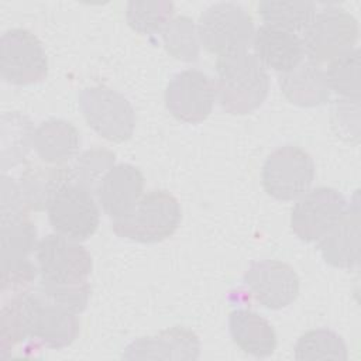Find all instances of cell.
Returning <instances> with one entry per match:
<instances>
[{"instance_id":"6da1fadb","label":"cell","mask_w":361,"mask_h":361,"mask_svg":"<svg viewBox=\"0 0 361 361\" xmlns=\"http://www.w3.org/2000/svg\"><path fill=\"white\" fill-rule=\"evenodd\" d=\"M216 73V99L226 113L248 114L265 102L269 76L255 55L241 52L219 56Z\"/></svg>"},{"instance_id":"7a4b0ae2","label":"cell","mask_w":361,"mask_h":361,"mask_svg":"<svg viewBox=\"0 0 361 361\" xmlns=\"http://www.w3.org/2000/svg\"><path fill=\"white\" fill-rule=\"evenodd\" d=\"M180 221L182 210L178 199L166 190H151L128 216L114 220L111 228L121 238L152 244L169 238Z\"/></svg>"},{"instance_id":"3957f363","label":"cell","mask_w":361,"mask_h":361,"mask_svg":"<svg viewBox=\"0 0 361 361\" xmlns=\"http://www.w3.org/2000/svg\"><path fill=\"white\" fill-rule=\"evenodd\" d=\"M37 228L28 216L1 221V295L6 298L28 292L35 281L37 264L30 255L37 251Z\"/></svg>"},{"instance_id":"277c9868","label":"cell","mask_w":361,"mask_h":361,"mask_svg":"<svg viewBox=\"0 0 361 361\" xmlns=\"http://www.w3.org/2000/svg\"><path fill=\"white\" fill-rule=\"evenodd\" d=\"M254 32L251 16L237 3H216L202 13L197 23L200 45L217 58L248 52Z\"/></svg>"},{"instance_id":"5b68a950","label":"cell","mask_w":361,"mask_h":361,"mask_svg":"<svg viewBox=\"0 0 361 361\" xmlns=\"http://www.w3.org/2000/svg\"><path fill=\"white\" fill-rule=\"evenodd\" d=\"M355 17L338 7H327L313 17L302 32L305 56L314 65L331 62L353 51L358 39Z\"/></svg>"},{"instance_id":"8992f818","label":"cell","mask_w":361,"mask_h":361,"mask_svg":"<svg viewBox=\"0 0 361 361\" xmlns=\"http://www.w3.org/2000/svg\"><path fill=\"white\" fill-rule=\"evenodd\" d=\"M23 309L27 337L47 348L68 347L79 336L78 314L38 289L23 293Z\"/></svg>"},{"instance_id":"52a82bcc","label":"cell","mask_w":361,"mask_h":361,"mask_svg":"<svg viewBox=\"0 0 361 361\" xmlns=\"http://www.w3.org/2000/svg\"><path fill=\"white\" fill-rule=\"evenodd\" d=\"M79 107L87 126L111 142H124L135 128L131 103L107 86L85 87L79 93Z\"/></svg>"},{"instance_id":"ba28073f","label":"cell","mask_w":361,"mask_h":361,"mask_svg":"<svg viewBox=\"0 0 361 361\" xmlns=\"http://www.w3.org/2000/svg\"><path fill=\"white\" fill-rule=\"evenodd\" d=\"M314 172L313 158L305 149L283 145L267 157L261 172L262 188L276 200H296L310 189Z\"/></svg>"},{"instance_id":"9c48e42d","label":"cell","mask_w":361,"mask_h":361,"mask_svg":"<svg viewBox=\"0 0 361 361\" xmlns=\"http://www.w3.org/2000/svg\"><path fill=\"white\" fill-rule=\"evenodd\" d=\"M47 213L55 233L76 241L92 237L100 223V210L93 193L75 182H68L56 190Z\"/></svg>"},{"instance_id":"30bf717a","label":"cell","mask_w":361,"mask_h":361,"mask_svg":"<svg viewBox=\"0 0 361 361\" xmlns=\"http://www.w3.org/2000/svg\"><path fill=\"white\" fill-rule=\"evenodd\" d=\"M35 261L41 281L52 283L86 282L93 267L90 252L80 241L58 233L38 241Z\"/></svg>"},{"instance_id":"8fae6325","label":"cell","mask_w":361,"mask_h":361,"mask_svg":"<svg viewBox=\"0 0 361 361\" xmlns=\"http://www.w3.org/2000/svg\"><path fill=\"white\" fill-rule=\"evenodd\" d=\"M0 72L4 82L17 86L44 80L48 58L41 41L28 30H7L0 39Z\"/></svg>"},{"instance_id":"7c38bea8","label":"cell","mask_w":361,"mask_h":361,"mask_svg":"<svg viewBox=\"0 0 361 361\" xmlns=\"http://www.w3.org/2000/svg\"><path fill=\"white\" fill-rule=\"evenodd\" d=\"M348 209L345 197L333 188H314L302 195L290 212V228L306 243L319 241Z\"/></svg>"},{"instance_id":"4fadbf2b","label":"cell","mask_w":361,"mask_h":361,"mask_svg":"<svg viewBox=\"0 0 361 361\" xmlns=\"http://www.w3.org/2000/svg\"><path fill=\"white\" fill-rule=\"evenodd\" d=\"M216 102L214 82L199 69H185L172 76L165 89V106L179 121L197 124L206 120Z\"/></svg>"},{"instance_id":"5bb4252c","label":"cell","mask_w":361,"mask_h":361,"mask_svg":"<svg viewBox=\"0 0 361 361\" xmlns=\"http://www.w3.org/2000/svg\"><path fill=\"white\" fill-rule=\"evenodd\" d=\"M299 276L295 269L278 259L255 261L244 274V283L254 299L264 307H288L299 295Z\"/></svg>"},{"instance_id":"9a60e30c","label":"cell","mask_w":361,"mask_h":361,"mask_svg":"<svg viewBox=\"0 0 361 361\" xmlns=\"http://www.w3.org/2000/svg\"><path fill=\"white\" fill-rule=\"evenodd\" d=\"M96 195L103 212L113 221L123 219L144 196V175L131 164H116L100 182Z\"/></svg>"},{"instance_id":"2e32d148","label":"cell","mask_w":361,"mask_h":361,"mask_svg":"<svg viewBox=\"0 0 361 361\" xmlns=\"http://www.w3.org/2000/svg\"><path fill=\"white\" fill-rule=\"evenodd\" d=\"M254 55L264 68L285 73L299 63L305 56L299 34L285 31L267 24L259 25L252 38Z\"/></svg>"},{"instance_id":"e0dca14e","label":"cell","mask_w":361,"mask_h":361,"mask_svg":"<svg viewBox=\"0 0 361 361\" xmlns=\"http://www.w3.org/2000/svg\"><path fill=\"white\" fill-rule=\"evenodd\" d=\"M200 353L199 337L189 329L175 326L155 336L133 341L123 354L124 358H161V360H196Z\"/></svg>"},{"instance_id":"ac0fdd59","label":"cell","mask_w":361,"mask_h":361,"mask_svg":"<svg viewBox=\"0 0 361 361\" xmlns=\"http://www.w3.org/2000/svg\"><path fill=\"white\" fill-rule=\"evenodd\" d=\"M323 259L340 269H355L360 262V209L348 206L340 221L317 241Z\"/></svg>"},{"instance_id":"d6986e66","label":"cell","mask_w":361,"mask_h":361,"mask_svg":"<svg viewBox=\"0 0 361 361\" xmlns=\"http://www.w3.org/2000/svg\"><path fill=\"white\" fill-rule=\"evenodd\" d=\"M228 329L234 344L257 358L274 354L276 348V334L272 324L248 309H235L228 314Z\"/></svg>"},{"instance_id":"ffe728a7","label":"cell","mask_w":361,"mask_h":361,"mask_svg":"<svg viewBox=\"0 0 361 361\" xmlns=\"http://www.w3.org/2000/svg\"><path fill=\"white\" fill-rule=\"evenodd\" d=\"M32 148L45 164L63 165L78 155L80 134L72 123L51 118L35 127Z\"/></svg>"},{"instance_id":"44dd1931","label":"cell","mask_w":361,"mask_h":361,"mask_svg":"<svg viewBox=\"0 0 361 361\" xmlns=\"http://www.w3.org/2000/svg\"><path fill=\"white\" fill-rule=\"evenodd\" d=\"M282 94L300 107L324 104L330 99V89L324 71L312 62H302L296 68L279 75Z\"/></svg>"},{"instance_id":"7402d4cb","label":"cell","mask_w":361,"mask_h":361,"mask_svg":"<svg viewBox=\"0 0 361 361\" xmlns=\"http://www.w3.org/2000/svg\"><path fill=\"white\" fill-rule=\"evenodd\" d=\"M68 182H73L72 169L63 165H30L20 175L18 185L28 209L44 210L56 190Z\"/></svg>"},{"instance_id":"603a6c76","label":"cell","mask_w":361,"mask_h":361,"mask_svg":"<svg viewBox=\"0 0 361 361\" xmlns=\"http://www.w3.org/2000/svg\"><path fill=\"white\" fill-rule=\"evenodd\" d=\"M35 128L25 116L18 113L3 114L1 117V168L16 166L27 158L32 148V135Z\"/></svg>"},{"instance_id":"cb8c5ba5","label":"cell","mask_w":361,"mask_h":361,"mask_svg":"<svg viewBox=\"0 0 361 361\" xmlns=\"http://www.w3.org/2000/svg\"><path fill=\"white\" fill-rule=\"evenodd\" d=\"M258 13L264 24L298 34L307 28L317 10L313 1L264 0L258 3Z\"/></svg>"},{"instance_id":"d4e9b609","label":"cell","mask_w":361,"mask_h":361,"mask_svg":"<svg viewBox=\"0 0 361 361\" xmlns=\"http://www.w3.org/2000/svg\"><path fill=\"white\" fill-rule=\"evenodd\" d=\"M295 358L303 360H348L343 337L330 329H313L302 334L295 344Z\"/></svg>"},{"instance_id":"484cf974","label":"cell","mask_w":361,"mask_h":361,"mask_svg":"<svg viewBox=\"0 0 361 361\" xmlns=\"http://www.w3.org/2000/svg\"><path fill=\"white\" fill-rule=\"evenodd\" d=\"M165 49L176 59L196 62L199 59L200 39L197 25L186 16L173 17L161 31Z\"/></svg>"},{"instance_id":"4316f807","label":"cell","mask_w":361,"mask_h":361,"mask_svg":"<svg viewBox=\"0 0 361 361\" xmlns=\"http://www.w3.org/2000/svg\"><path fill=\"white\" fill-rule=\"evenodd\" d=\"M324 73L330 92H336L344 100L360 102V51L357 47L331 61Z\"/></svg>"},{"instance_id":"83f0119b","label":"cell","mask_w":361,"mask_h":361,"mask_svg":"<svg viewBox=\"0 0 361 361\" xmlns=\"http://www.w3.org/2000/svg\"><path fill=\"white\" fill-rule=\"evenodd\" d=\"M175 6L171 1H130L126 8L128 25L142 34L151 35L161 32L173 18Z\"/></svg>"},{"instance_id":"f1b7e54d","label":"cell","mask_w":361,"mask_h":361,"mask_svg":"<svg viewBox=\"0 0 361 361\" xmlns=\"http://www.w3.org/2000/svg\"><path fill=\"white\" fill-rule=\"evenodd\" d=\"M116 165V155L106 148H92L76 157L72 169L75 183L96 193L106 173Z\"/></svg>"},{"instance_id":"f546056e","label":"cell","mask_w":361,"mask_h":361,"mask_svg":"<svg viewBox=\"0 0 361 361\" xmlns=\"http://www.w3.org/2000/svg\"><path fill=\"white\" fill-rule=\"evenodd\" d=\"M1 353L13 348L16 344L27 338L25 319L23 309V293L3 299L1 306Z\"/></svg>"},{"instance_id":"4dcf8cb0","label":"cell","mask_w":361,"mask_h":361,"mask_svg":"<svg viewBox=\"0 0 361 361\" xmlns=\"http://www.w3.org/2000/svg\"><path fill=\"white\" fill-rule=\"evenodd\" d=\"M37 289L76 314L86 309L90 298V285L87 281L79 283H52L39 281Z\"/></svg>"}]
</instances>
